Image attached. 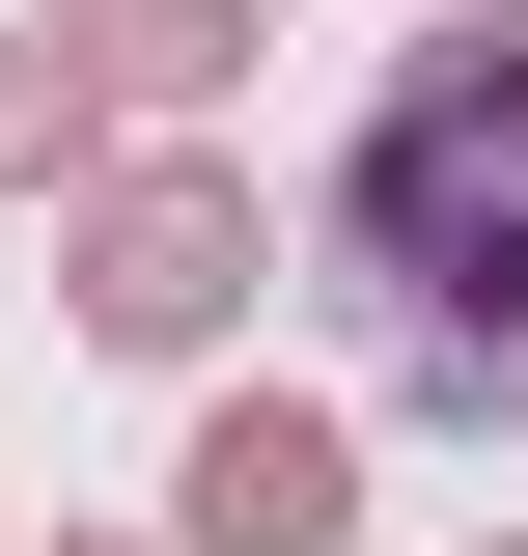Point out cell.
Segmentation results:
<instances>
[{
  "mask_svg": "<svg viewBox=\"0 0 528 556\" xmlns=\"http://www.w3.org/2000/svg\"><path fill=\"white\" fill-rule=\"evenodd\" d=\"M306 278H334V334H362V390L528 417V0H473L445 56L362 84V139H334V195H306Z\"/></svg>",
  "mask_w": 528,
  "mask_h": 556,
  "instance_id": "cell-1",
  "label": "cell"
},
{
  "mask_svg": "<svg viewBox=\"0 0 528 556\" xmlns=\"http://www.w3.org/2000/svg\"><path fill=\"white\" fill-rule=\"evenodd\" d=\"M223 278H251V223H223V195H112V251H84V306H112L139 362H167V334H223Z\"/></svg>",
  "mask_w": 528,
  "mask_h": 556,
  "instance_id": "cell-2",
  "label": "cell"
},
{
  "mask_svg": "<svg viewBox=\"0 0 528 556\" xmlns=\"http://www.w3.org/2000/svg\"><path fill=\"white\" fill-rule=\"evenodd\" d=\"M334 501H362L334 417H223V445H196V529H223V556H334Z\"/></svg>",
  "mask_w": 528,
  "mask_h": 556,
  "instance_id": "cell-3",
  "label": "cell"
},
{
  "mask_svg": "<svg viewBox=\"0 0 528 556\" xmlns=\"http://www.w3.org/2000/svg\"><path fill=\"white\" fill-rule=\"evenodd\" d=\"M84 56H112V84H196V56H223V0H84Z\"/></svg>",
  "mask_w": 528,
  "mask_h": 556,
  "instance_id": "cell-4",
  "label": "cell"
}]
</instances>
